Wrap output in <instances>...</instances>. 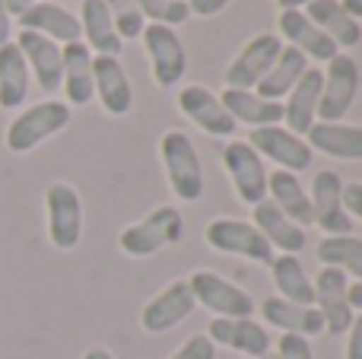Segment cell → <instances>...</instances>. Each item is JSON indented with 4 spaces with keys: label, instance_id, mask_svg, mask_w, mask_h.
<instances>
[{
    "label": "cell",
    "instance_id": "10",
    "mask_svg": "<svg viewBox=\"0 0 362 359\" xmlns=\"http://www.w3.org/2000/svg\"><path fill=\"white\" fill-rule=\"evenodd\" d=\"M280 51H283L280 35H270V32L255 35L238 51L235 61L226 67V89H255L267 76V70L274 67Z\"/></svg>",
    "mask_w": 362,
    "mask_h": 359
},
{
    "label": "cell",
    "instance_id": "20",
    "mask_svg": "<svg viewBox=\"0 0 362 359\" xmlns=\"http://www.w3.org/2000/svg\"><path fill=\"white\" fill-rule=\"evenodd\" d=\"M19 25H23L25 32H38V35L51 38V42H57V45H70V42H80L83 38L80 19L70 10H64L61 4L29 6L25 13H19Z\"/></svg>",
    "mask_w": 362,
    "mask_h": 359
},
{
    "label": "cell",
    "instance_id": "36",
    "mask_svg": "<svg viewBox=\"0 0 362 359\" xmlns=\"http://www.w3.org/2000/svg\"><path fill=\"white\" fill-rule=\"evenodd\" d=\"M169 359H216V347H213V341L206 334H194Z\"/></svg>",
    "mask_w": 362,
    "mask_h": 359
},
{
    "label": "cell",
    "instance_id": "11",
    "mask_svg": "<svg viewBox=\"0 0 362 359\" xmlns=\"http://www.w3.org/2000/svg\"><path fill=\"white\" fill-rule=\"evenodd\" d=\"M226 172L232 178V188L242 197V204H261L267 197V169L264 159L248 146V140H232L223 150Z\"/></svg>",
    "mask_w": 362,
    "mask_h": 359
},
{
    "label": "cell",
    "instance_id": "41",
    "mask_svg": "<svg viewBox=\"0 0 362 359\" xmlns=\"http://www.w3.org/2000/svg\"><path fill=\"white\" fill-rule=\"evenodd\" d=\"M346 299H350V309L353 312H362V280L350 283V290H346Z\"/></svg>",
    "mask_w": 362,
    "mask_h": 359
},
{
    "label": "cell",
    "instance_id": "39",
    "mask_svg": "<svg viewBox=\"0 0 362 359\" xmlns=\"http://www.w3.org/2000/svg\"><path fill=\"white\" fill-rule=\"evenodd\" d=\"M350 341H346V359H362V312L353 315V324H350Z\"/></svg>",
    "mask_w": 362,
    "mask_h": 359
},
{
    "label": "cell",
    "instance_id": "7",
    "mask_svg": "<svg viewBox=\"0 0 362 359\" xmlns=\"http://www.w3.org/2000/svg\"><path fill=\"white\" fill-rule=\"evenodd\" d=\"M140 38H144L146 54H150V67H153V80H156V86H163V89L178 86V83L185 80L187 54H185L181 38L175 35V29H172V25L150 23V25H144Z\"/></svg>",
    "mask_w": 362,
    "mask_h": 359
},
{
    "label": "cell",
    "instance_id": "46",
    "mask_svg": "<svg viewBox=\"0 0 362 359\" xmlns=\"http://www.w3.org/2000/svg\"><path fill=\"white\" fill-rule=\"evenodd\" d=\"M280 4V10H302V6H308L312 0H276Z\"/></svg>",
    "mask_w": 362,
    "mask_h": 359
},
{
    "label": "cell",
    "instance_id": "26",
    "mask_svg": "<svg viewBox=\"0 0 362 359\" xmlns=\"http://www.w3.org/2000/svg\"><path fill=\"white\" fill-rule=\"evenodd\" d=\"M80 29L86 35V45L89 51L95 54H105V57H118L124 42H121L118 29H115V19L108 13L105 0H83L80 6Z\"/></svg>",
    "mask_w": 362,
    "mask_h": 359
},
{
    "label": "cell",
    "instance_id": "4",
    "mask_svg": "<svg viewBox=\"0 0 362 359\" xmlns=\"http://www.w3.org/2000/svg\"><path fill=\"white\" fill-rule=\"evenodd\" d=\"M187 286L194 293V302L213 312V318H251L255 315V299L235 286L232 280L219 277L213 271H194L187 277Z\"/></svg>",
    "mask_w": 362,
    "mask_h": 359
},
{
    "label": "cell",
    "instance_id": "27",
    "mask_svg": "<svg viewBox=\"0 0 362 359\" xmlns=\"http://www.w3.org/2000/svg\"><path fill=\"white\" fill-rule=\"evenodd\" d=\"M223 108L235 118V124H251V127H270V124H280L283 121V105L280 102H270L261 99L255 89H226L219 95Z\"/></svg>",
    "mask_w": 362,
    "mask_h": 359
},
{
    "label": "cell",
    "instance_id": "1",
    "mask_svg": "<svg viewBox=\"0 0 362 359\" xmlns=\"http://www.w3.org/2000/svg\"><path fill=\"white\" fill-rule=\"evenodd\" d=\"M185 235V220H181V210L172 204H163L153 213H146L140 223L127 226L118 235V245L127 258H153L163 248H172L181 242Z\"/></svg>",
    "mask_w": 362,
    "mask_h": 359
},
{
    "label": "cell",
    "instance_id": "23",
    "mask_svg": "<svg viewBox=\"0 0 362 359\" xmlns=\"http://www.w3.org/2000/svg\"><path fill=\"white\" fill-rule=\"evenodd\" d=\"M261 315L267 324L280 328L283 334H299V337H315L325 331V318L315 305H296L280 296H267L261 302Z\"/></svg>",
    "mask_w": 362,
    "mask_h": 359
},
{
    "label": "cell",
    "instance_id": "19",
    "mask_svg": "<svg viewBox=\"0 0 362 359\" xmlns=\"http://www.w3.org/2000/svg\"><path fill=\"white\" fill-rule=\"evenodd\" d=\"M93 86H95V95L102 99V105H105L108 114L121 118V114L131 112L134 89H131V80H127V73H124L118 57L93 54Z\"/></svg>",
    "mask_w": 362,
    "mask_h": 359
},
{
    "label": "cell",
    "instance_id": "31",
    "mask_svg": "<svg viewBox=\"0 0 362 359\" xmlns=\"http://www.w3.org/2000/svg\"><path fill=\"white\" fill-rule=\"evenodd\" d=\"M29 95V64L16 42L0 45V108H19Z\"/></svg>",
    "mask_w": 362,
    "mask_h": 359
},
{
    "label": "cell",
    "instance_id": "25",
    "mask_svg": "<svg viewBox=\"0 0 362 359\" xmlns=\"http://www.w3.org/2000/svg\"><path fill=\"white\" fill-rule=\"evenodd\" d=\"M255 226L261 229V235L270 242V248H280L283 254H299L305 248V229L296 226L274 201L264 197L261 204H255Z\"/></svg>",
    "mask_w": 362,
    "mask_h": 359
},
{
    "label": "cell",
    "instance_id": "15",
    "mask_svg": "<svg viewBox=\"0 0 362 359\" xmlns=\"http://www.w3.org/2000/svg\"><path fill=\"white\" fill-rule=\"evenodd\" d=\"M178 108L185 118H191L200 131L213 134V137H232L238 127L235 118L223 108L219 95H213L210 89L197 86V83H191V86H185L178 93Z\"/></svg>",
    "mask_w": 362,
    "mask_h": 359
},
{
    "label": "cell",
    "instance_id": "40",
    "mask_svg": "<svg viewBox=\"0 0 362 359\" xmlns=\"http://www.w3.org/2000/svg\"><path fill=\"white\" fill-rule=\"evenodd\" d=\"M185 4L194 16H216L229 6V0H185Z\"/></svg>",
    "mask_w": 362,
    "mask_h": 359
},
{
    "label": "cell",
    "instance_id": "2",
    "mask_svg": "<svg viewBox=\"0 0 362 359\" xmlns=\"http://www.w3.org/2000/svg\"><path fill=\"white\" fill-rule=\"evenodd\" d=\"M159 156H163L169 188L175 191L178 201H200L204 197V165H200L197 146L191 143V137L185 131H165L159 140Z\"/></svg>",
    "mask_w": 362,
    "mask_h": 359
},
{
    "label": "cell",
    "instance_id": "21",
    "mask_svg": "<svg viewBox=\"0 0 362 359\" xmlns=\"http://www.w3.org/2000/svg\"><path fill=\"white\" fill-rule=\"evenodd\" d=\"M280 35L286 38L293 48H299L308 61H331L334 54H340V48L305 16L302 10H283L280 13Z\"/></svg>",
    "mask_w": 362,
    "mask_h": 359
},
{
    "label": "cell",
    "instance_id": "3",
    "mask_svg": "<svg viewBox=\"0 0 362 359\" xmlns=\"http://www.w3.org/2000/svg\"><path fill=\"white\" fill-rule=\"evenodd\" d=\"M74 112H70L67 102H38V105L25 108L13 118V124L6 127V150L10 153H29L38 143H45L48 137L61 134L70 124Z\"/></svg>",
    "mask_w": 362,
    "mask_h": 359
},
{
    "label": "cell",
    "instance_id": "9",
    "mask_svg": "<svg viewBox=\"0 0 362 359\" xmlns=\"http://www.w3.org/2000/svg\"><path fill=\"white\" fill-rule=\"evenodd\" d=\"M248 146L261 159L267 156L270 163H276L283 172H293V175L305 172L308 165H312V159H315L312 146H308L302 137H296L293 131L280 127V124L255 127V131H251V137H248Z\"/></svg>",
    "mask_w": 362,
    "mask_h": 359
},
{
    "label": "cell",
    "instance_id": "29",
    "mask_svg": "<svg viewBox=\"0 0 362 359\" xmlns=\"http://www.w3.org/2000/svg\"><path fill=\"white\" fill-rule=\"evenodd\" d=\"M267 191H270V201L276 204V207L283 210V213L289 216V220L296 223V226H312L315 216H312V201H308L305 188H302V182L293 175V172H270L267 175Z\"/></svg>",
    "mask_w": 362,
    "mask_h": 359
},
{
    "label": "cell",
    "instance_id": "45",
    "mask_svg": "<svg viewBox=\"0 0 362 359\" xmlns=\"http://www.w3.org/2000/svg\"><path fill=\"white\" fill-rule=\"evenodd\" d=\"M83 359H115V353L105 347H89L86 353H83Z\"/></svg>",
    "mask_w": 362,
    "mask_h": 359
},
{
    "label": "cell",
    "instance_id": "17",
    "mask_svg": "<svg viewBox=\"0 0 362 359\" xmlns=\"http://www.w3.org/2000/svg\"><path fill=\"white\" fill-rule=\"evenodd\" d=\"M16 45H19V51H23L25 64H29V73H35L38 86H42L45 93L61 89V80H64L61 45L45 38V35H38V32H25V29H19Z\"/></svg>",
    "mask_w": 362,
    "mask_h": 359
},
{
    "label": "cell",
    "instance_id": "13",
    "mask_svg": "<svg viewBox=\"0 0 362 359\" xmlns=\"http://www.w3.org/2000/svg\"><path fill=\"white\" fill-rule=\"evenodd\" d=\"M197 309L194 302V293L187 286V280H172L163 293L150 299L140 312V328L146 334H165V331L178 328L185 318H191V312Z\"/></svg>",
    "mask_w": 362,
    "mask_h": 359
},
{
    "label": "cell",
    "instance_id": "34",
    "mask_svg": "<svg viewBox=\"0 0 362 359\" xmlns=\"http://www.w3.org/2000/svg\"><path fill=\"white\" fill-rule=\"evenodd\" d=\"M105 6L115 19V29H118L121 42L124 38H140L146 23H144V13H140L137 0H105Z\"/></svg>",
    "mask_w": 362,
    "mask_h": 359
},
{
    "label": "cell",
    "instance_id": "22",
    "mask_svg": "<svg viewBox=\"0 0 362 359\" xmlns=\"http://www.w3.org/2000/svg\"><path fill=\"white\" fill-rule=\"evenodd\" d=\"M305 143L312 153H325V156L344 159V163H356L362 159V127L344 124V121H315L312 131L305 134Z\"/></svg>",
    "mask_w": 362,
    "mask_h": 359
},
{
    "label": "cell",
    "instance_id": "37",
    "mask_svg": "<svg viewBox=\"0 0 362 359\" xmlns=\"http://www.w3.org/2000/svg\"><path fill=\"white\" fill-rule=\"evenodd\" d=\"M276 359H315L312 353V343L308 337H299V334H283L276 341Z\"/></svg>",
    "mask_w": 362,
    "mask_h": 359
},
{
    "label": "cell",
    "instance_id": "38",
    "mask_svg": "<svg viewBox=\"0 0 362 359\" xmlns=\"http://www.w3.org/2000/svg\"><path fill=\"white\" fill-rule=\"evenodd\" d=\"M344 210L346 216H356V220H362V182H350L344 184Z\"/></svg>",
    "mask_w": 362,
    "mask_h": 359
},
{
    "label": "cell",
    "instance_id": "16",
    "mask_svg": "<svg viewBox=\"0 0 362 359\" xmlns=\"http://www.w3.org/2000/svg\"><path fill=\"white\" fill-rule=\"evenodd\" d=\"M206 337L213 341V347H229L242 356H264L270 353V334L264 324H257L255 318H213Z\"/></svg>",
    "mask_w": 362,
    "mask_h": 359
},
{
    "label": "cell",
    "instance_id": "14",
    "mask_svg": "<svg viewBox=\"0 0 362 359\" xmlns=\"http://www.w3.org/2000/svg\"><path fill=\"white\" fill-rule=\"evenodd\" d=\"M312 216L327 235H350L353 220L344 210V178L334 169H321L312 182Z\"/></svg>",
    "mask_w": 362,
    "mask_h": 359
},
{
    "label": "cell",
    "instance_id": "44",
    "mask_svg": "<svg viewBox=\"0 0 362 359\" xmlns=\"http://www.w3.org/2000/svg\"><path fill=\"white\" fill-rule=\"evenodd\" d=\"M340 6H344V10L350 13V16L356 19V23L362 19V0H340Z\"/></svg>",
    "mask_w": 362,
    "mask_h": 359
},
{
    "label": "cell",
    "instance_id": "18",
    "mask_svg": "<svg viewBox=\"0 0 362 359\" xmlns=\"http://www.w3.org/2000/svg\"><path fill=\"white\" fill-rule=\"evenodd\" d=\"M321 86H325V73L318 67H308L299 76V83L289 89L286 105H283V121H286V131H293L296 137H305L312 131V124L318 121Z\"/></svg>",
    "mask_w": 362,
    "mask_h": 359
},
{
    "label": "cell",
    "instance_id": "6",
    "mask_svg": "<svg viewBox=\"0 0 362 359\" xmlns=\"http://www.w3.org/2000/svg\"><path fill=\"white\" fill-rule=\"evenodd\" d=\"M45 207H48V239L54 248L70 252L83 239V201L74 184L54 182L45 191Z\"/></svg>",
    "mask_w": 362,
    "mask_h": 359
},
{
    "label": "cell",
    "instance_id": "12",
    "mask_svg": "<svg viewBox=\"0 0 362 359\" xmlns=\"http://www.w3.org/2000/svg\"><path fill=\"white\" fill-rule=\"evenodd\" d=\"M315 309L325 318V331L334 337L346 334L353 324V309L350 299H346V290H350V280H346L344 271L337 267H321L318 277H315Z\"/></svg>",
    "mask_w": 362,
    "mask_h": 359
},
{
    "label": "cell",
    "instance_id": "8",
    "mask_svg": "<svg viewBox=\"0 0 362 359\" xmlns=\"http://www.w3.org/2000/svg\"><path fill=\"white\" fill-rule=\"evenodd\" d=\"M359 93V67L350 54H334L325 70V86H321L318 121H344V114L353 108Z\"/></svg>",
    "mask_w": 362,
    "mask_h": 359
},
{
    "label": "cell",
    "instance_id": "32",
    "mask_svg": "<svg viewBox=\"0 0 362 359\" xmlns=\"http://www.w3.org/2000/svg\"><path fill=\"white\" fill-rule=\"evenodd\" d=\"M270 273H274V283H276V290H280V299L296 302V305H315V286L296 254H280V258H274L270 261Z\"/></svg>",
    "mask_w": 362,
    "mask_h": 359
},
{
    "label": "cell",
    "instance_id": "42",
    "mask_svg": "<svg viewBox=\"0 0 362 359\" xmlns=\"http://www.w3.org/2000/svg\"><path fill=\"white\" fill-rule=\"evenodd\" d=\"M4 4H6V13H10V16H19V13H25L29 6L42 4V0H4Z\"/></svg>",
    "mask_w": 362,
    "mask_h": 359
},
{
    "label": "cell",
    "instance_id": "43",
    "mask_svg": "<svg viewBox=\"0 0 362 359\" xmlns=\"http://www.w3.org/2000/svg\"><path fill=\"white\" fill-rule=\"evenodd\" d=\"M10 42V13H6V4L0 0V45Z\"/></svg>",
    "mask_w": 362,
    "mask_h": 359
},
{
    "label": "cell",
    "instance_id": "47",
    "mask_svg": "<svg viewBox=\"0 0 362 359\" xmlns=\"http://www.w3.org/2000/svg\"><path fill=\"white\" fill-rule=\"evenodd\" d=\"M257 359H276V353H264V356H257Z\"/></svg>",
    "mask_w": 362,
    "mask_h": 359
},
{
    "label": "cell",
    "instance_id": "30",
    "mask_svg": "<svg viewBox=\"0 0 362 359\" xmlns=\"http://www.w3.org/2000/svg\"><path fill=\"white\" fill-rule=\"evenodd\" d=\"M308 67H312V64H308V57L302 54L299 48L286 45V48L280 51V57L274 61V67L267 70V76H264V80L255 86V93L261 95V99L280 102L283 95H289V89L299 83V76L305 73Z\"/></svg>",
    "mask_w": 362,
    "mask_h": 359
},
{
    "label": "cell",
    "instance_id": "33",
    "mask_svg": "<svg viewBox=\"0 0 362 359\" xmlns=\"http://www.w3.org/2000/svg\"><path fill=\"white\" fill-rule=\"evenodd\" d=\"M318 261L325 267H337L362 280V239L356 235H327L318 242Z\"/></svg>",
    "mask_w": 362,
    "mask_h": 359
},
{
    "label": "cell",
    "instance_id": "24",
    "mask_svg": "<svg viewBox=\"0 0 362 359\" xmlns=\"http://www.w3.org/2000/svg\"><path fill=\"white\" fill-rule=\"evenodd\" d=\"M64 54V93H67V102L70 105H89L95 95V86H93V51L89 45L83 42H70L61 48Z\"/></svg>",
    "mask_w": 362,
    "mask_h": 359
},
{
    "label": "cell",
    "instance_id": "5",
    "mask_svg": "<svg viewBox=\"0 0 362 359\" xmlns=\"http://www.w3.org/2000/svg\"><path fill=\"white\" fill-rule=\"evenodd\" d=\"M206 245L213 252H223V254H238V258H248L255 264H267L274 261V248L270 242L261 235V229L255 223H245V220H213L204 233Z\"/></svg>",
    "mask_w": 362,
    "mask_h": 359
},
{
    "label": "cell",
    "instance_id": "35",
    "mask_svg": "<svg viewBox=\"0 0 362 359\" xmlns=\"http://www.w3.org/2000/svg\"><path fill=\"white\" fill-rule=\"evenodd\" d=\"M137 6L144 13V19H153L159 25H172V29L191 16L185 0H137Z\"/></svg>",
    "mask_w": 362,
    "mask_h": 359
},
{
    "label": "cell",
    "instance_id": "28",
    "mask_svg": "<svg viewBox=\"0 0 362 359\" xmlns=\"http://www.w3.org/2000/svg\"><path fill=\"white\" fill-rule=\"evenodd\" d=\"M305 16L312 19V23L318 25L337 48H356L359 45L362 29H359L356 19L340 6V0H312Z\"/></svg>",
    "mask_w": 362,
    "mask_h": 359
}]
</instances>
